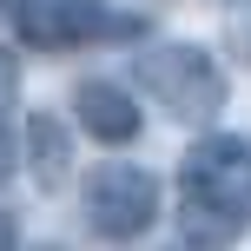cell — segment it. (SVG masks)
I'll list each match as a JSON object with an SVG mask.
<instances>
[{
	"instance_id": "52a82bcc",
	"label": "cell",
	"mask_w": 251,
	"mask_h": 251,
	"mask_svg": "<svg viewBox=\"0 0 251 251\" xmlns=\"http://www.w3.org/2000/svg\"><path fill=\"white\" fill-rule=\"evenodd\" d=\"M20 159L26 152H20V132H13V113H0V185L20 172Z\"/></svg>"
},
{
	"instance_id": "8992f818",
	"label": "cell",
	"mask_w": 251,
	"mask_h": 251,
	"mask_svg": "<svg viewBox=\"0 0 251 251\" xmlns=\"http://www.w3.org/2000/svg\"><path fill=\"white\" fill-rule=\"evenodd\" d=\"M20 152H26V165H33L40 192H60L66 178H73V139H66V126L53 113H33L20 126Z\"/></svg>"
},
{
	"instance_id": "6da1fadb",
	"label": "cell",
	"mask_w": 251,
	"mask_h": 251,
	"mask_svg": "<svg viewBox=\"0 0 251 251\" xmlns=\"http://www.w3.org/2000/svg\"><path fill=\"white\" fill-rule=\"evenodd\" d=\"M178 192H185V238L225 245L251 225V139L245 132H205L192 139L185 165H178Z\"/></svg>"
},
{
	"instance_id": "9c48e42d",
	"label": "cell",
	"mask_w": 251,
	"mask_h": 251,
	"mask_svg": "<svg viewBox=\"0 0 251 251\" xmlns=\"http://www.w3.org/2000/svg\"><path fill=\"white\" fill-rule=\"evenodd\" d=\"M7 238H13V225H7V218H0V245H7Z\"/></svg>"
},
{
	"instance_id": "277c9868",
	"label": "cell",
	"mask_w": 251,
	"mask_h": 251,
	"mask_svg": "<svg viewBox=\"0 0 251 251\" xmlns=\"http://www.w3.org/2000/svg\"><path fill=\"white\" fill-rule=\"evenodd\" d=\"M159 205H165V185L152 165L139 159H106L86 172V225L113 245H132L159 225Z\"/></svg>"
},
{
	"instance_id": "ba28073f",
	"label": "cell",
	"mask_w": 251,
	"mask_h": 251,
	"mask_svg": "<svg viewBox=\"0 0 251 251\" xmlns=\"http://www.w3.org/2000/svg\"><path fill=\"white\" fill-rule=\"evenodd\" d=\"M13 100H20V53L0 47V113H13Z\"/></svg>"
},
{
	"instance_id": "3957f363",
	"label": "cell",
	"mask_w": 251,
	"mask_h": 251,
	"mask_svg": "<svg viewBox=\"0 0 251 251\" xmlns=\"http://www.w3.org/2000/svg\"><path fill=\"white\" fill-rule=\"evenodd\" d=\"M13 33L40 53H73V47H113L139 40L146 20L106 0H13Z\"/></svg>"
},
{
	"instance_id": "7a4b0ae2",
	"label": "cell",
	"mask_w": 251,
	"mask_h": 251,
	"mask_svg": "<svg viewBox=\"0 0 251 251\" xmlns=\"http://www.w3.org/2000/svg\"><path fill=\"white\" fill-rule=\"evenodd\" d=\"M132 79H139L146 100H159L165 113L185 119V126L218 119V106H225V93H231L225 86V66H218L199 40H152V47L139 53Z\"/></svg>"
},
{
	"instance_id": "5b68a950",
	"label": "cell",
	"mask_w": 251,
	"mask_h": 251,
	"mask_svg": "<svg viewBox=\"0 0 251 251\" xmlns=\"http://www.w3.org/2000/svg\"><path fill=\"white\" fill-rule=\"evenodd\" d=\"M73 119L86 126V139H100V146H132L139 139V100L113 79H86V86L73 93Z\"/></svg>"
}]
</instances>
